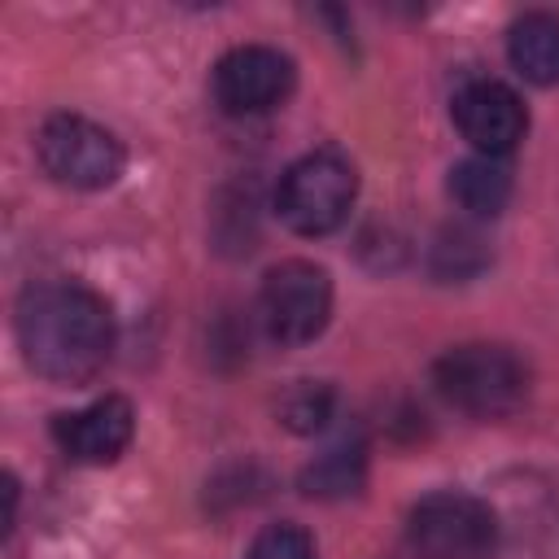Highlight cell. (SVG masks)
Instances as JSON below:
<instances>
[{
	"instance_id": "cell-10",
	"label": "cell",
	"mask_w": 559,
	"mask_h": 559,
	"mask_svg": "<svg viewBox=\"0 0 559 559\" xmlns=\"http://www.w3.org/2000/svg\"><path fill=\"white\" fill-rule=\"evenodd\" d=\"M507 61L537 87H559V17L555 13H520L507 26Z\"/></svg>"
},
{
	"instance_id": "cell-14",
	"label": "cell",
	"mask_w": 559,
	"mask_h": 559,
	"mask_svg": "<svg viewBox=\"0 0 559 559\" xmlns=\"http://www.w3.org/2000/svg\"><path fill=\"white\" fill-rule=\"evenodd\" d=\"M485 266V249H480V236L467 231V227H445L432 245V271L441 280H463L472 271Z\"/></svg>"
},
{
	"instance_id": "cell-3",
	"label": "cell",
	"mask_w": 559,
	"mask_h": 559,
	"mask_svg": "<svg viewBox=\"0 0 559 559\" xmlns=\"http://www.w3.org/2000/svg\"><path fill=\"white\" fill-rule=\"evenodd\" d=\"M358 197V170L336 148H314L297 157L275 183V214L297 236H328L336 231Z\"/></svg>"
},
{
	"instance_id": "cell-2",
	"label": "cell",
	"mask_w": 559,
	"mask_h": 559,
	"mask_svg": "<svg viewBox=\"0 0 559 559\" xmlns=\"http://www.w3.org/2000/svg\"><path fill=\"white\" fill-rule=\"evenodd\" d=\"M528 362L511 345L467 341L432 362L437 393L472 419H507L528 402Z\"/></svg>"
},
{
	"instance_id": "cell-7",
	"label": "cell",
	"mask_w": 559,
	"mask_h": 559,
	"mask_svg": "<svg viewBox=\"0 0 559 559\" xmlns=\"http://www.w3.org/2000/svg\"><path fill=\"white\" fill-rule=\"evenodd\" d=\"M297 87V66L288 52L266 44H240L223 52L210 70L214 105L231 118H258L280 109Z\"/></svg>"
},
{
	"instance_id": "cell-13",
	"label": "cell",
	"mask_w": 559,
	"mask_h": 559,
	"mask_svg": "<svg viewBox=\"0 0 559 559\" xmlns=\"http://www.w3.org/2000/svg\"><path fill=\"white\" fill-rule=\"evenodd\" d=\"M332 415V389L314 384V380H297L284 397H280V424L293 432H319Z\"/></svg>"
},
{
	"instance_id": "cell-6",
	"label": "cell",
	"mask_w": 559,
	"mask_h": 559,
	"mask_svg": "<svg viewBox=\"0 0 559 559\" xmlns=\"http://www.w3.org/2000/svg\"><path fill=\"white\" fill-rule=\"evenodd\" d=\"M332 319V275L319 262L284 258L262 275L258 323L275 345H306Z\"/></svg>"
},
{
	"instance_id": "cell-15",
	"label": "cell",
	"mask_w": 559,
	"mask_h": 559,
	"mask_svg": "<svg viewBox=\"0 0 559 559\" xmlns=\"http://www.w3.org/2000/svg\"><path fill=\"white\" fill-rule=\"evenodd\" d=\"M245 559H319V555H314V537L301 524L280 520V524H266L253 537V546H249Z\"/></svg>"
},
{
	"instance_id": "cell-9",
	"label": "cell",
	"mask_w": 559,
	"mask_h": 559,
	"mask_svg": "<svg viewBox=\"0 0 559 559\" xmlns=\"http://www.w3.org/2000/svg\"><path fill=\"white\" fill-rule=\"evenodd\" d=\"M52 437L66 450V459H74V463H114L135 437V411L127 397L105 393V397L87 402L83 411L57 415Z\"/></svg>"
},
{
	"instance_id": "cell-8",
	"label": "cell",
	"mask_w": 559,
	"mask_h": 559,
	"mask_svg": "<svg viewBox=\"0 0 559 559\" xmlns=\"http://www.w3.org/2000/svg\"><path fill=\"white\" fill-rule=\"evenodd\" d=\"M450 118L459 127V135L480 153V157H502L511 153L524 131H528V109L520 100L515 87H507L502 79L476 74L463 79L450 96Z\"/></svg>"
},
{
	"instance_id": "cell-1",
	"label": "cell",
	"mask_w": 559,
	"mask_h": 559,
	"mask_svg": "<svg viewBox=\"0 0 559 559\" xmlns=\"http://www.w3.org/2000/svg\"><path fill=\"white\" fill-rule=\"evenodd\" d=\"M22 362L52 384H83L105 371L114 354V314L100 293L74 280H44L22 288L13 306Z\"/></svg>"
},
{
	"instance_id": "cell-5",
	"label": "cell",
	"mask_w": 559,
	"mask_h": 559,
	"mask_svg": "<svg viewBox=\"0 0 559 559\" xmlns=\"http://www.w3.org/2000/svg\"><path fill=\"white\" fill-rule=\"evenodd\" d=\"M406 542L419 559H489L498 546V515L463 489H437L406 515Z\"/></svg>"
},
{
	"instance_id": "cell-11",
	"label": "cell",
	"mask_w": 559,
	"mask_h": 559,
	"mask_svg": "<svg viewBox=\"0 0 559 559\" xmlns=\"http://www.w3.org/2000/svg\"><path fill=\"white\" fill-rule=\"evenodd\" d=\"M367 480V441L362 432H341L306 472H301V493L306 498H349Z\"/></svg>"
},
{
	"instance_id": "cell-4",
	"label": "cell",
	"mask_w": 559,
	"mask_h": 559,
	"mask_svg": "<svg viewBox=\"0 0 559 559\" xmlns=\"http://www.w3.org/2000/svg\"><path fill=\"white\" fill-rule=\"evenodd\" d=\"M35 157L52 183L74 188V192H96V188L118 183V175L127 166L122 140L83 114L44 118V127L35 135Z\"/></svg>"
},
{
	"instance_id": "cell-12",
	"label": "cell",
	"mask_w": 559,
	"mask_h": 559,
	"mask_svg": "<svg viewBox=\"0 0 559 559\" xmlns=\"http://www.w3.org/2000/svg\"><path fill=\"white\" fill-rule=\"evenodd\" d=\"M450 197L463 214L493 218L511 201V170L502 166V157H463L459 166H450Z\"/></svg>"
}]
</instances>
